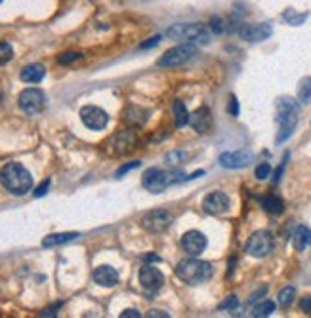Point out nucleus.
Wrapping results in <instances>:
<instances>
[{
  "mask_svg": "<svg viewBox=\"0 0 311 318\" xmlns=\"http://www.w3.org/2000/svg\"><path fill=\"white\" fill-rule=\"evenodd\" d=\"M298 118H300V105L292 97H279L275 101V122L279 130H277L275 143L281 145L283 141L290 138L294 130L298 126Z\"/></svg>",
  "mask_w": 311,
  "mask_h": 318,
  "instance_id": "1",
  "label": "nucleus"
},
{
  "mask_svg": "<svg viewBox=\"0 0 311 318\" xmlns=\"http://www.w3.org/2000/svg\"><path fill=\"white\" fill-rule=\"evenodd\" d=\"M0 183L2 187L14 197H21L33 187V175L18 162L4 164L0 170Z\"/></svg>",
  "mask_w": 311,
  "mask_h": 318,
  "instance_id": "2",
  "label": "nucleus"
},
{
  "mask_svg": "<svg viewBox=\"0 0 311 318\" xmlns=\"http://www.w3.org/2000/svg\"><path fill=\"white\" fill-rule=\"evenodd\" d=\"M214 275V267L210 265L208 261L197 259L195 256H191L187 259H182L178 265H176V276L183 280L185 284H202L206 282L210 276Z\"/></svg>",
  "mask_w": 311,
  "mask_h": 318,
  "instance_id": "3",
  "label": "nucleus"
},
{
  "mask_svg": "<svg viewBox=\"0 0 311 318\" xmlns=\"http://www.w3.org/2000/svg\"><path fill=\"white\" fill-rule=\"evenodd\" d=\"M187 181V175L182 173L180 170H161V168H151L143 173V179H141V185L145 187L149 193L153 195H159L165 189L172 187L176 183H183Z\"/></svg>",
  "mask_w": 311,
  "mask_h": 318,
  "instance_id": "4",
  "label": "nucleus"
},
{
  "mask_svg": "<svg viewBox=\"0 0 311 318\" xmlns=\"http://www.w3.org/2000/svg\"><path fill=\"white\" fill-rule=\"evenodd\" d=\"M166 36L170 40H182L183 44H206L210 40L208 27L202 23H176L166 29Z\"/></svg>",
  "mask_w": 311,
  "mask_h": 318,
  "instance_id": "5",
  "label": "nucleus"
},
{
  "mask_svg": "<svg viewBox=\"0 0 311 318\" xmlns=\"http://www.w3.org/2000/svg\"><path fill=\"white\" fill-rule=\"evenodd\" d=\"M195 53H197V48H195V44H178V46H174L170 50H166L159 59H157V65L159 67H178V65H183V63H187L189 59L195 57Z\"/></svg>",
  "mask_w": 311,
  "mask_h": 318,
  "instance_id": "6",
  "label": "nucleus"
},
{
  "mask_svg": "<svg viewBox=\"0 0 311 318\" xmlns=\"http://www.w3.org/2000/svg\"><path fill=\"white\" fill-rule=\"evenodd\" d=\"M273 248H275V240H273V234L268 231L254 232L244 246L246 253L252 258H266L273 251Z\"/></svg>",
  "mask_w": 311,
  "mask_h": 318,
  "instance_id": "7",
  "label": "nucleus"
},
{
  "mask_svg": "<svg viewBox=\"0 0 311 318\" xmlns=\"http://www.w3.org/2000/svg\"><path fill=\"white\" fill-rule=\"evenodd\" d=\"M19 109L27 114H38L46 107V94L38 88H27L18 97Z\"/></svg>",
  "mask_w": 311,
  "mask_h": 318,
  "instance_id": "8",
  "label": "nucleus"
},
{
  "mask_svg": "<svg viewBox=\"0 0 311 318\" xmlns=\"http://www.w3.org/2000/svg\"><path fill=\"white\" fill-rule=\"evenodd\" d=\"M174 221V215L168 212V210H151L147 212L143 217H141V227L145 229L147 232H153V234H159V232H165Z\"/></svg>",
  "mask_w": 311,
  "mask_h": 318,
  "instance_id": "9",
  "label": "nucleus"
},
{
  "mask_svg": "<svg viewBox=\"0 0 311 318\" xmlns=\"http://www.w3.org/2000/svg\"><path fill=\"white\" fill-rule=\"evenodd\" d=\"M107 147H109L111 155H117V156L128 155L130 151L136 147V136H134L132 130L117 132V134H113L111 139L107 141Z\"/></svg>",
  "mask_w": 311,
  "mask_h": 318,
  "instance_id": "10",
  "label": "nucleus"
},
{
  "mask_svg": "<svg viewBox=\"0 0 311 318\" xmlns=\"http://www.w3.org/2000/svg\"><path fill=\"white\" fill-rule=\"evenodd\" d=\"M80 120L82 124L90 130H103L107 126V122H109V116H107V112L103 109H99V107H95V105H88V107H82L80 109Z\"/></svg>",
  "mask_w": 311,
  "mask_h": 318,
  "instance_id": "11",
  "label": "nucleus"
},
{
  "mask_svg": "<svg viewBox=\"0 0 311 318\" xmlns=\"http://www.w3.org/2000/svg\"><path fill=\"white\" fill-rule=\"evenodd\" d=\"M139 282H141V286H143V290L147 293H157L165 284V276L157 267L147 263L145 267L139 269Z\"/></svg>",
  "mask_w": 311,
  "mask_h": 318,
  "instance_id": "12",
  "label": "nucleus"
},
{
  "mask_svg": "<svg viewBox=\"0 0 311 318\" xmlns=\"http://www.w3.org/2000/svg\"><path fill=\"white\" fill-rule=\"evenodd\" d=\"M254 160V153L250 149H241V151H233V153H224L220 156V164L227 168V170H239L244 168Z\"/></svg>",
  "mask_w": 311,
  "mask_h": 318,
  "instance_id": "13",
  "label": "nucleus"
},
{
  "mask_svg": "<svg viewBox=\"0 0 311 318\" xmlns=\"http://www.w3.org/2000/svg\"><path fill=\"white\" fill-rule=\"evenodd\" d=\"M231 206V202H229V197L222 193V190H214V193H210L204 197L202 200V208H204V212L210 215H222L225 214L227 210Z\"/></svg>",
  "mask_w": 311,
  "mask_h": 318,
  "instance_id": "14",
  "label": "nucleus"
},
{
  "mask_svg": "<svg viewBox=\"0 0 311 318\" xmlns=\"http://www.w3.org/2000/svg\"><path fill=\"white\" fill-rule=\"evenodd\" d=\"M273 33V27L269 23H250V25H242L239 29V35L246 42H264Z\"/></svg>",
  "mask_w": 311,
  "mask_h": 318,
  "instance_id": "15",
  "label": "nucleus"
},
{
  "mask_svg": "<svg viewBox=\"0 0 311 318\" xmlns=\"http://www.w3.org/2000/svg\"><path fill=\"white\" fill-rule=\"evenodd\" d=\"M206 244H208L206 236L200 231H189L182 236V248L189 256H195V258H199L200 253L206 249Z\"/></svg>",
  "mask_w": 311,
  "mask_h": 318,
  "instance_id": "16",
  "label": "nucleus"
},
{
  "mask_svg": "<svg viewBox=\"0 0 311 318\" xmlns=\"http://www.w3.org/2000/svg\"><path fill=\"white\" fill-rule=\"evenodd\" d=\"M122 118L128 126H143L149 120V111L139 105H126L122 111Z\"/></svg>",
  "mask_w": 311,
  "mask_h": 318,
  "instance_id": "17",
  "label": "nucleus"
},
{
  "mask_svg": "<svg viewBox=\"0 0 311 318\" xmlns=\"http://www.w3.org/2000/svg\"><path fill=\"white\" fill-rule=\"evenodd\" d=\"M189 124L195 132L206 134L208 130H210V126H212V114L208 111V107H200L193 114H189Z\"/></svg>",
  "mask_w": 311,
  "mask_h": 318,
  "instance_id": "18",
  "label": "nucleus"
},
{
  "mask_svg": "<svg viewBox=\"0 0 311 318\" xmlns=\"http://www.w3.org/2000/svg\"><path fill=\"white\" fill-rule=\"evenodd\" d=\"M94 282L103 286V288H113L119 284V273L109 265H101L94 271Z\"/></svg>",
  "mask_w": 311,
  "mask_h": 318,
  "instance_id": "19",
  "label": "nucleus"
},
{
  "mask_svg": "<svg viewBox=\"0 0 311 318\" xmlns=\"http://www.w3.org/2000/svg\"><path fill=\"white\" fill-rule=\"evenodd\" d=\"M292 246L296 251H303L305 248L311 246V229H307L305 225L296 227V231L292 234Z\"/></svg>",
  "mask_w": 311,
  "mask_h": 318,
  "instance_id": "20",
  "label": "nucleus"
},
{
  "mask_svg": "<svg viewBox=\"0 0 311 318\" xmlns=\"http://www.w3.org/2000/svg\"><path fill=\"white\" fill-rule=\"evenodd\" d=\"M46 75V69H44V65L40 63H33V65H27L21 69L19 73V78L23 80V82H31V84H35V82H40Z\"/></svg>",
  "mask_w": 311,
  "mask_h": 318,
  "instance_id": "21",
  "label": "nucleus"
},
{
  "mask_svg": "<svg viewBox=\"0 0 311 318\" xmlns=\"http://www.w3.org/2000/svg\"><path fill=\"white\" fill-rule=\"evenodd\" d=\"M78 232H56V234H48L42 240L44 248H56V246H61V244H67L71 240H77Z\"/></svg>",
  "mask_w": 311,
  "mask_h": 318,
  "instance_id": "22",
  "label": "nucleus"
},
{
  "mask_svg": "<svg viewBox=\"0 0 311 318\" xmlns=\"http://www.w3.org/2000/svg\"><path fill=\"white\" fill-rule=\"evenodd\" d=\"M260 202H262V208L271 215H281L283 214V210H285V204H283V200L275 195H268V197H262L260 198Z\"/></svg>",
  "mask_w": 311,
  "mask_h": 318,
  "instance_id": "23",
  "label": "nucleus"
},
{
  "mask_svg": "<svg viewBox=\"0 0 311 318\" xmlns=\"http://www.w3.org/2000/svg\"><path fill=\"white\" fill-rule=\"evenodd\" d=\"M172 112H174V126L176 128H183V126L189 124V112L185 109L183 101H174Z\"/></svg>",
  "mask_w": 311,
  "mask_h": 318,
  "instance_id": "24",
  "label": "nucleus"
},
{
  "mask_svg": "<svg viewBox=\"0 0 311 318\" xmlns=\"http://www.w3.org/2000/svg\"><path fill=\"white\" fill-rule=\"evenodd\" d=\"M275 312V303L273 301H262V303H258L254 309H252V316L256 318H266V316H271Z\"/></svg>",
  "mask_w": 311,
  "mask_h": 318,
  "instance_id": "25",
  "label": "nucleus"
},
{
  "mask_svg": "<svg viewBox=\"0 0 311 318\" xmlns=\"http://www.w3.org/2000/svg\"><path fill=\"white\" fill-rule=\"evenodd\" d=\"M294 297H296V288H294V286H286V288H283V290L279 292V295H277V303H279L283 309H286V307H290L294 303Z\"/></svg>",
  "mask_w": 311,
  "mask_h": 318,
  "instance_id": "26",
  "label": "nucleus"
},
{
  "mask_svg": "<svg viewBox=\"0 0 311 318\" xmlns=\"http://www.w3.org/2000/svg\"><path fill=\"white\" fill-rule=\"evenodd\" d=\"M298 101L303 105H307L311 101V77L303 78L298 86Z\"/></svg>",
  "mask_w": 311,
  "mask_h": 318,
  "instance_id": "27",
  "label": "nucleus"
},
{
  "mask_svg": "<svg viewBox=\"0 0 311 318\" xmlns=\"http://www.w3.org/2000/svg\"><path fill=\"white\" fill-rule=\"evenodd\" d=\"M283 18H285V21L288 23V25H302L303 21L307 19V14H298L296 10H292V8H288V10H285L283 12Z\"/></svg>",
  "mask_w": 311,
  "mask_h": 318,
  "instance_id": "28",
  "label": "nucleus"
},
{
  "mask_svg": "<svg viewBox=\"0 0 311 318\" xmlns=\"http://www.w3.org/2000/svg\"><path fill=\"white\" fill-rule=\"evenodd\" d=\"M78 59H82V53L80 52H65L58 55V63L60 65H69V63H75Z\"/></svg>",
  "mask_w": 311,
  "mask_h": 318,
  "instance_id": "29",
  "label": "nucleus"
},
{
  "mask_svg": "<svg viewBox=\"0 0 311 318\" xmlns=\"http://www.w3.org/2000/svg\"><path fill=\"white\" fill-rule=\"evenodd\" d=\"M185 158H187L185 153H182V151H172V153L166 155V164H168V166H178V164L185 162Z\"/></svg>",
  "mask_w": 311,
  "mask_h": 318,
  "instance_id": "30",
  "label": "nucleus"
},
{
  "mask_svg": "<svg viewBox=\"0 0 311 318\" xmlns=\"http://www.w3.org/2000/svg\"><path fill=\"white\" fill-rule=\"evenodd\" d=\"M14 57V50L8 42H0V65H6Z\"/></svg>",
  "mask_w": 311,
  "mask_h": 318,
  "instance_id": "31",
  "label": "nucleus"
},
{
  "mask_svg": "<svg viewBox=\"0 0 311 318\" xmlns=\"http://www.w3.org/2000/svg\"><path fill=\"white\" fill-rule=\"evenodd\" d=\"M208 27H210V31L214 33V35H222L225 31V21L222 18H218V16H214V18L210 19V23H208Z\"/></svg>",
  "mask_w": 311,
  "mask_h": 318,
  "instance_id": "32",
  "label": "nucleus"
},
{
  "mask_svg": "<svg viewBox=\"0 0 311 318\" xmlns=\"http://www.w3.org/2000/svg\"><path fill=\"white\" fill-rule=\"evenodd\" d=\"M239 307V297L237 295H229L225 301H222L220 305H218V309L220 310H235Z\"/></svg>",
  "mask_w": 311,
  "mask_h": 318,
  "instance_id": "33",
  "label": "nucleus"
},
{
  "mask_svg": "<svg viewBox=\"0 0 311 318\" xmlns=\"http://www.w3.org/2000/svg\"><path fill=\"white\" fill-rule=\"evenodd\" d=\"M269 175H271V166H269L268 162L260 164L258 168H256V177H258L260 181L268 179Z\"/></svg>",
  "mask_w": 311,
  "mask_h": 318,
  "instance_id": "34",
  "label": "nucleus"
},
{
  "mask_svg": "<svg viewBox=\"0 0 311 318\" xmlns=\"http://www.w3.org/2000/svg\"><path fill=\"white\" fill-rule=\"evenodd\" d=\"M227 112L231 114V116H239V112H241V107H239V99L235 97V95H231L229 97V103H227Z\"/></svg>",
  "mask_w": 311,
  "mask_h": 318,
  "instance_id": "35",
  "label": "nucleus"
},
{
  "mask_svg": "<svg viewBox=\"0 0 311 318\" xmlns=\"http://www.w3.org/2000/svg\"><path fill=\"white\" fill-rule=\"evenodd\" d=\"M136 168H139V162L136 160V162H128V164H124L121 170H117V173H115V177L117 179H121V177H124V173L130 172V170H136Z\"/></svg>",
  "mask_w": 311,
  "mask_h": 318,
  "instance_id": "36",
  "label": "nucleus"
},
{
  "mask_svg": "<svg viewBox=\"0 0 311 318\" xmlns=\"http://www.w3.org/2000/svg\"><path fill=\"white\" fill-rule=\"evenodd\" d=\"M288 156H290V155L286 153L285 158H283V162L279 164V168L275 170V175H273V183H275V185L279 183V181H281V177H283V172H285V168H286V160H288Z\"/></svg>",
  "mask_w": 311,
  "mask_h": 318,
  "instance_id": "37",
  "label": "nucleus"
},
{
  "mask_svg": "<svg viewBox=\"0 0 311 318\" xmlns=\"http://www.w3.org/2000/svg\"><path fill=\"white\" fill-rule=\"evenodd\" d=\"M50 185H52V181H50V179H44L42 183H40V185H38V187L35 189V197L36 198L44 197V195H46V193L50 190Z\"/></svg>",
  "mask_w": 311,
  "mask_h": 318,
  "instance_id": "38",
  "label": "nucleus"
},
{
  "mask_svg": "<svg viewBox=\"0 0 311 318\" xmlns=\"http://www.w3.org/2000/svg\"><path fill=\"white\" fill-rule=\"evenodd\" d=\"M161 38H163V36L157 35V36H153L151 40H145V42H143L141 46H139V50H149V48H155L157 44L161 42Z\"/></svg>",
  "mask_w": 311,
  "mask_h": 318,
  "instance_id": "39",
  "label": "nucleus"
},
{
  "mask_svg": "<svg viewBox=\"0 0 311 318\" xmlns=\"http://www.w3.org/2000/svg\"><path fill=\"white\" fill-rule=\"evenodd\" d=\"M61 307V303H56V305H52V307H48V309H44L42 312H40V316H56L58 314V309Z\"/></svg>",
  "mask_w": 311,
  "mask_h": 318,
  "instance_id": "40",
  "label": "nucleus"
},
{
  "mask_svg": "<svg viewBox=\"0 0 311 318\" xmlns=\"http://www.w3.org/2000/svg\"><path fill=\"white\" fill-rule=\"evenodd\" d=\"M300 307H302V310H305L307 314H311V295H307V297H303V299L300 301Z\"/></svg>",
  "mask_w": 311,
  "mask_h": 318,
  "instance_id": "41",
  "label": "nucleus"
},
{
  "mask_svg": "<svg viewBox=\"0 0 311 318\" xmlns=\"http://www.w3.org/2000/svg\"><path fill=\"white\" fill-rule=\"evenodd\" d=\"M130 316L139 318V316H141V314H139V312H138V310H136V309H126V310H124V312H122V314H121V318H130Z\"/></svg>",
  "mask_w": 311,
  "mask_h": 318,
  "instance_id": "42",
  "label": "nucleus"
},
{
  "mask_svg": "<svg viewBox=\"0 0 311 318\" xmlns=\"http://www.w3.org/2000/svg\"><path fill=\"white\" fill-rule=\"evenodd\" d=\"M264 293H266V288H262V290H260V292L252 293V295H250V299H248V305H252V303H254V301H258V297H260V295H264Z\"/></svg>",
  "mask_w": 311,
  "mask_h": 318,
  "instance_id": "43",
  "label": "nucleus"
},
{
  "mask_svg": "<svg viewBox=\"0 0 311 318\" xmlns=\"http://www.w3.org/2000/svg\"><path fill=\"white\" fill-rule=\"evenodd\" d=\"M147 316H157V318H161V316H168V314H166V312H161V310H149V312H147Z\"/></svg>",
  "mask_w": 311,
  "mask_h": 318,
  "instance_id": "44",
  "label": "nucleus"
},
{
  "mask_svg": "<svg viewBox=\"0 0 311 318\" xmlns=\"http://www.w3.org/2000/svg\"><path fill=\"white\" fill-rule=\"evenodd\" d=\"M145 261H161V258H157V256H145Z\"/></svg>",
  "mask_w": 311,
  "mask_h": 318,
  "instance_id": "45",
  "label": "nucleus"
},
{
  "mask_svg": "<svg viewBox=\"0 0 311 318\" xmlns=\"http://www.w3.org/2000/svg\"><path fill=\"white\" fill-rule=\"evenodd\" d=\"M0 103H2V94H0Z\"/></svg>",
  "mask_w": 311,
  "mask_h": 318,
  "instance_id": "46",
  "label": "nucleus"
},
{
  "mask_svg": "<svg viewBox=\"0 0 311 318\" xmlns=\"http://www.w3.org/2000/svg\"><path fill=\"white\" fill-rule=\"evenodd\" d=\"M0 2H2V0H0Z\"/></svg>",
  "mask_w": 311,
  "mask_h": 318,
  "instance_id": "47",
  "label": "nucleus"
}]
</instances>
